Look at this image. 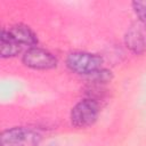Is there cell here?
<instances>
[{"mask_svg": "<svg viewBox=\"0 0 146 146\" xmlns=\"http://www.w3.org/2000/svg\"><path fill=\"white\" fill-rule=\"evenodd\" d=\"M102 64L103 58L99 55L86 51H73L66 57L67 67L72 72L83 75H90L100 70Z\"/></svg>", "mask_w": 146, "mask_h": 146, "instance_id": "7a4b0ae2", "label": "cell"}, {"mask_svg": "<svg viewBox=\"0 0 146 146\" xmlns=\"http://www.w3.org/2000/svg\"><path fill=\"white\" fill-rule=\"evenodd\" d=\"M132 8L138 17V21L146 24V1H133Z\"/></svg>", "mask_w": 146, "mask_h": 146, "instance_id": "ba28073f", "label": "cell"}, {"mask_svg": "<svg viewBox=\"0 0 146 146\" xmlns=\"http://www.w3.org/2000/svg\"><path fill=\"white\" fill-rule=\"evenodd\" d=\"M89 76H90L95 82H97V83H105V82H108V81L111 80L112 74H111L110 71L100 68V70L94 72L92 74H90Z\"/></svg>", "mask_w": 146, "mask_h": 146, "instance_id": "9c48e42d", "label": "cell"}, {"mask_svg": "<svg viewBox=\"0 0 146 146\" xmlns=\"http://www.w3.org/2000/svg\"><path fill=\"white\" fill-rule=\"evenodd\" d=\"M2 34L7 35L9 39L14 40L22 47H36L38 44V38L36 34L27 26L24 24H15L8 29L2 30Z\"/></svg>", "mask_w": 146, "mask_h": 146, "instance_id": "8992f818", "label": "cell"}, {"mask_svg": "<svg viewBox=\"0 0 146 146\" xmlns=\"http://www.w3.org/2000/svg\"><path fill=\"white\" fill-rule=\"evenodd\" d=\"M41 140L42 136L38 130L26 127L3 130L0 136L1 146H39Z\"/></svg>", "mask_w": 146, "mask_h": 146, "instance_id": "6da1fadb", "label": "cell"}, {"mask_svg": "<svg viewBox=\"0 0 146 146\" xmlns=\"http://www.w3.org/2000/svg\"><path fill=\"white\" fill-rule=\"evenodd\" d=\"M22 62L33 70H50L57 65V58L50 51L39 47L29 48L24 52Z\"/></svg>", "mask_w": 146, "mask_h": 146, "instance_id": "277c9868", "label": "cell"}, {"mask_svg": "<svg viewBox=\"0 0 146 146\" xmlns=\"http://www.w3.org/2000/svg\"><path fill=\"white\" fill-rule=\"evenodd\" d=\"M0 47H1V57L2 58H10L17 56L23 47L15 42L14 40L9 39L7 35L1 33V41H0Z\"/></svg>", "mask_w": 146, "mask_h": 146, "instance_id": "52a82bcc", "label": "cell"}, {"mask_svg": "<svg viewBox=\"0 0 146 146\" xmlns=\"http://www.w3.org/2000/svg\"><path fill=\"white\" fill-rule=\"evenodd\" d=\"M124 42L135 54H143L146 51V24L138 21L133 23L125 32Z\"/></svg>", "mask_w": 146, "mask_h": 146, "instance_id": "5b68a950", "label": "cell"}, {"mask_svg": "<svg viewBox=\"0 0 146 146\" xmlns=\"http://www.w3.org/2000/svg\"><path fill=\"white\" fill-rule=\"evenodd\" d=\"M99 114V105L92 98H86L76 103L71 111V123L75 128H87L94 124Z\"/></svg>", "mask_w": 146, "mask_h": 146, "instance_id": "3957f363", "label": "cell"}]
</instances>
